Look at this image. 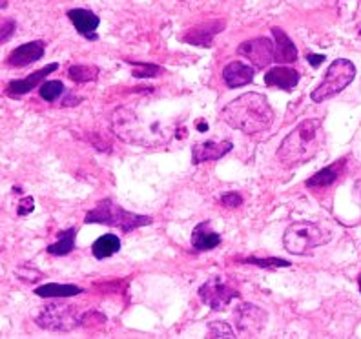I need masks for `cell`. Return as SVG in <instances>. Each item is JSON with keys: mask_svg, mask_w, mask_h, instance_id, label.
<instances>
[{"mask_svg": "<svg viewBox=\"0 0 361 339\" xmlns=\"http://www.w3.org/2000/svg\"><path fill=\"white\" fill-rule=\"evenodd\" d=\"M111 130L121 141L139 146L166 144L172 137V128L163 121H150L146 115L132 108H117L111 113Z\"/></svg>", "mask_w": 361, "mask_h": 339, "instance_id": "6da1fadb", "label": "cell"}, {"mask_svg": "<svg viewBox=\"0 0 361 339\" xmlns=\"http://www.w3.org/2000/svg\"><path fill=\"white\" fill-rule=\"evenodd\" d=\"M221 117L228 126L248 135L267 132L274 123V111L261 93H245L223 108Z\"/></svg>", "mask_w": 361, "mask_h": 339, "instance_id": "7a4b0ae2", "label": "cell"}, {"mask_svg": "<svg viewBox=\"0 0 361 339\" xmlns=\"http://www.w3.org/2000/svg\"><path fill=\"white\" fill-rule=\"evenodd\" d=\"M325 144V132L319 119H307L300 123L281 141L278 148V161L281 166L294 168L309 163Z\"/></svg>", "mask_w": 361, "mask_h": 339, "instance_id": "3957f363", "label": "cell"}, {"mask_svg": "<svg viewBox=\"0 0 361 339\" xmlns=\"http://www.w3.org/2000/svg\"><path fill=\"white\" fill-rule=\"evenodd\" d=\"M84 223L86 225L114 226V228L123 230L124 234H128V232H132L135 228L152 225V217L139 216V214L124 210V208H121L111 199H102V201L97 203V207L86 214Z\"/></svg>", "mask_w": 361, "mask_h": 339, "instance_id": "277c9868", "label": "cell"}, {"mask_svg": "<svg viewBox=\"0 0 361 339\" xmlns=\"http://www.w3.org/2000/svg\"><path fill=\"white\" fill-rule=\"evenodd\" d=\"M331 238V232L316 223L295 221L286 228L285 235H283V245H285V250L294 256H307L314 248L326 245Z\"/></svg>", "mask_w": 361, "mask_h": 339, "instance_id": "5b68a950", "label": "cell"}, {"mask_svg": "<svg viewBox=\"0 0 361 339\" xmlns=\"http://www.w3.org/2000/svg\"><path fill=\"white\" fill-rule=\"evenodd\" d=\"M356 77V66L347 58H336L325 73L322 84L310 93L314 102H325L343 92Z\"/></svg>", "mask_w": 361, "mask_h": 339, "instance_id": "8992f818", "label": "cell"}, {"mask_svg": "<svg viewBox=\"0 0 361 339\" xmlns=\"http://www.w3.org/2000/svg\"><path fill=\"white\" fill-rule=\"evenodd\" d=\"M82 310L77 304L68 303H49L40 310L35 319L40 328L51 332H70L82 325Z\"/></svg>", "mask_w": 361, "mask_h": 339, "instance_id": "52a82bcc", "label": "cell"}, {"mask_svg": "<svg viewBox=\"0 0 361 339\" xmlns=\"http://www.w3.org/2000/svg\"><path fill=\"white\" fill-rule=\"evenodd\" d=\"M199 297L212 310H223L235 297H239V292L233 290L226 281H223V278H212L204 285H201V288H199Z\"/></svg>", "mask_w": 361, "mask_h": 339, "instance_id": "ba28073f", "label": "cell"}, {"mask_svg": "<svg viewBox=\"0 0 361 339\" xmlns=\"http://www.w3.org/2000/svg\"><path fill=\"white\" fill-rule=\"evenodd\" d=\"M241 57L248 58L256 68H267L274 62V53H276V44L267 37H257V39L247 40L238 48Z\"/></svg>", "mask_w": 361, "mask_h": 339, "instance_id": "9c48e42d", "label": "cell"}, {"mask_svg": "<svg viewBox=\"0 0 361 339\" xmlns=\"http://www.w3.org/2000/svg\"><path fill=\"white\" fill-rule=\"evenodd\" d=\"M238 316V328L247 335H257L267 325V312L256 304H241L235 312Z\"/></svg>", "mask_w": 361, "mask_h": 339, "instance_id": "30bf717a", "label": "cell"}, {"mask_svg": "<svg viewBox=\"0 0 361 339\" xmlns=\"http://www.w3.org/2000/svg\"><path fill=\"white\" fill-rule=\"evenodd\" d=\"M46 44L42 40H33V42H26V44L18 46L13 51L9 53L8 64L13 68H26L33 62L40 61L44 57Z\"/></svg>", "mask_w": 361, "mask_h": 339, "instance_id": "8fae6325", "label": "cell"}, {"mask_svg": "<svg viewBox=\"0 0 361 339\" xmlns=\"http://www.w3.org/2000/svg\"><path fill=\"white\" fill-rule=\"evenodd\" d=\"M233 148V144L230 141H204L197 142V144L192 148V161L195 164L208 163V161H217V159L225 157L226 154H230Z\"/></svg>", "mask_w": 361, "mask_h": 339, "instance_id": "7c38bea8", "label": "cell"}, {"mask_svg": "<svg viewBox=\"0 0 361 339\" xmlns=\"http://www.w3.org/2000/svg\"><path fill=\"white\" fill-rule=\"evenodd\" d=\"M223 30H225V20H210V23H203L188 30V33L183 35V40L188 42V44L208 48L214 42V37Z\"/></svg>", "mask_w": 361, "mask_h": 339, "instance_id": "4fadbf2b", "label": "cell"}, {"mask_svg": "<svg viewBox=\"0 0 361 339\" xmlns=\"http://www.w3.org/2000/svg\"><path fill=\"white\" fill-rule=\"evenodd\" d=\"M57 68H59L57 62H53V64H48V66H44L42 70L27 75L26 79L11 80V82L8 84V88H6V93H8L9 97H20V95H26V93H30L31 90L37 88V86H39V84L49 75V73H53V71L57 70Z\"/></svg>", "mask_w": 361, "mask_h": 339, "instance_id": "5bb4252c", "label": "cell"}, {"mask_svg": "<svg viewBox=\"0 0 361 339\" xmlns=\"http://www.w3.org/2000/svg\"><path fill=\"white\" fill-rule=\"evenodd\" d=\"M68 18H70L75 30L79 31L80 35L86 37L90 40H97V27L101 24V18L97 15L90 11V9H82V8H77V9H70L68 11Z\"/></svg>", "mask_w": 361, "mask_h": 339, "instance_id": "9a60e30c", "label": "cell"}, {"mask_svg": "<svg viewBox=\"0 0 361 339\" xmlns=\"http://www.w3.org/2000/svg\"><path fill=\"white\" fill-rule=\"evenodd\" d=\"M300 82V73L286 66H276L264 73V84L269 88H278L283 92H292Z\"/></svg>", "mask_w": 361, "mask_h": 339, "instance_id": "2e32d148", "label": "cell"}, {"mask_svg": "<svg viewBox=\"0 0 361 339\" xmlns=\"http://www.w3.org/2000/svg\"><path fill=\"white\" fill-rule=\"evenodd\" d=\"M254 68L245 64L241 61L230 62L228 66L223 70V79H225L226 86L228 88H241V86H247L254 80Z\"/></svg>", "mask_w": 361, "mask_h": 339, "instance_id": "e0dca14e", "label": "cell"}, {"mask_svg": "<svg viewBox=\"0 0 361 339\" xmlns=\"http://www.w3.org/2000/svg\"><path fill=\"white\" fill-rule=\"evenodd\" d=\"M272 35H274V40H276L274 61L278 62L279 66L298 61V49H295V44L290 40V37L286 35L281 27H272Z\"/></svg>", "mask_w": 361, "mask_h": 339, "instance_id": "ac0fdd59", "label": "cell"}, {"mask_svg": "<svg viewBox=\"0 0 361 339\" xmlns=\"http://www.w3.org/2000/svg\"><path fill=\"white\" fill-rule=\"evenodd\" d=\"M223 241L217 232H214L208 221H203V223H199L197 226L192 232V247L199 252H207V250H214L217 248Z\"/></svg>", "mask_w": 361, "mask_h": 339, "instance_id": "d6986e66", "label": "cell"}, {"mask_svg": "<svg viewBox=\"0 0 361 339\" xmlns=\"http://www.w3.org/2000/svg\"><path fill=\"white\" fill-rule=\"evenodd\" d=\"M345 170V161H338V163L331 164V166L323 168L319 172L314 173L310 179H307L305 185L309 186V188H325V186H331L338 181L341 173Z\"/></svg>", "mask_w": 361, "mask_h": 339, "instance_id": "ffe728a7", "label": "cell"}, {"mask_svg": "<svg viewBox=\"0 0 361 339\" xmlns=\"http://www.w3.org/2000/svg\"><path fill=\"white\" fill-rule=\"evenodd\" d=\"M82 288L75 287V285H59V283H48L42 285L35 290L39 297H55V300H64V297H73V295L82 294Z\"/></svg>", "mask_w": 361, "mask_h": 339, "instance_id": "44dd1931", "label": "cell"}, {"mask_svg": "<svg viewBox=\"0 0 361 339\" xmlns=\"http://www.w3.org/2000/svg\"><path fill=\"white\" fill-rule=\"evenodd\" d=\"M121 250V238L114 234H106L101 235L97 241L93 242L92 252L95 259H106V257L115 256L117 252Z\"/></svg>", "mask_w": 361, "mask_h": 339, "instance_id": "7402d4cb", "label": "cell"}, {"mask_svg": "<svg viewBox=\"0 0 361 339\" xmlns=\"http://www.w3.org/2000/svg\"><path fill=\"white\" fill-rule=\"evenodd\" d=\"M75 238H77V230L75 228H70L66 230V232H61L59 234V241L53 242V245H49L46 250H48V254H51V256H68V254H71L73 252V248H75Z\"/></svg>", "mask_w": 361, "mask_h": 339, "instance_id": "603a6c76", "label": "cell"}, {"mask_svg": "<svg viewBox=\"0 0 361 339\" xmlns=\"http://www.w3.org/2000/svg\"><path fill=\"white\" fill-rule=\"evenodd\" d=\"M68 77H70L73 82L79 84L93 82V80H97L99 70L95 66H82V64H77V66H71L70 70H68Z\"/></svg>", "mask_w": 361, "mask_h": 339, "instance_id": "cb8c5ba5", "label": "cell"}, {"mask_svg": "<svg viewBox=\"0 0 361 339\" xmlns=\"http://www.w3.org/2000/svg\"><path fill=\"white\" fill-rule=\"evenodd\" d=\"M64 92H66V88H64V84H62L61 80H46V82L40 84V88H39L40 97L48 102L61 99L62 95H64Z\"/></svg>", "mask_w": 361, "mask_h": 339, "instance_id": "d4e9b609", "label": "cell"}, {"mask_svg": "<svg viewBox=\"0 0 361 339\" xmlns=\"http://www.w3.org/2000/svg\"><path fill=\"white\" fill-rule=\"evenodd\" d=\"M130 66H133V77L137 79H150V77L161 75V68L155 64H148V62H132L128 61Z\"/></svg>", "mask_w": 361, "mask_h": 339, "instance_id": "484cf974", "label": "cell"}, {"mask_svg": "<svg viewBox=\"0 0 361 339\" xmlns=\"http://www.w3.org/2000/svg\"><path fill=\"white\" fill-rule=\"evenodd\" d=\"M208 338H235L232 326L225 321H214L208 325Z\"/></svg>", "mask_w": 361, "mask_h": 339, "instance_id": "4316f807", "label": "cell"}, {"mask_svg": "<svg viewBox=\"0 0 361 339\" xmlns=\"http://www.w3.org/2000/svg\"><path fill=\"white\" fill-rule=\"evenodd\" d=\"M245 263L256 264L261 269H288L290 263L285 259H278V257H269V259H257V257H250V259H245Z\"/></svg>", "mask_w": 361, "mask_h": 339, "instance_id": "83f0119b", "label": "cell"}, {"mask_svg": "<svg viewBox=\"0 0 361 339\" xmlns=\"http://www.w3.org/2000/svg\"><path fill=\"white\" fill-rule=\"evenodd\" d=\"M15 273L18 276V279H23V281H27V283H37L42 279V272L37 269H33V266H30V264H23V266H18V269L15 270Z\"/></svg>", "mask_w": 361, "mask_h": 339, "instance_id": "f1b7e54d", "label": "cell"}, {"mask_svg": "<svg viewBox=\"0 0 361 339\" xmlns=\"http://www.w3.org/2000/svg\"><path fill=\"white\" fill-rule=\"evenodd\" d=\"M221 203L228 208H238L243 204V197L238 194V192H228V194H225L223 197H221Z\"/></svg>", "mask_w": 361, "mask_h": 339, "instance_id": "f546056e", "label": "cell"}, {"mask_svg": "<svg viewBox=\"0 0 361 339\" xmlns=\"http://www.w3.org/2000/svg\"><path fill=\"white\" fill-rule=\"evenodd\" d=\"M15 27H17L15 20H4V23H2V35H0V42H2V44L11 39V35L15 33Z\"/></svg>", "mask_w": 361, "mask_h": 339, "instance_id": "4dcf8cb0", "label": "cell"}, {"mask_svg": "<svg viewBox=\"0 0 361 339\" xmlns=\"http://www.w3.org/2000/svg\"><path fill=\"white\" fill-rule=\"evenodd\" d=\"M33 208H35L33 197H24L23 201H20V204H18V216H27V214L33 211Z\"/></svg>", "mask_w": 361, "mask_h": 339, "instance_id": "1f68e13d", "label": "cell"}, {"mask_svg": "<svg viewBox=\"0 0 361 339\" xmlns=\"http://www.w3.org/2000/svg\"><path fill=\"white\" fill-rule=\"evenodd\" d=\"M307 61H309L310 66L317 68L319 64H322V62H325V55H316V53H309V55H307Z\"/></svg>", "mask_w": 361, "mask_h": 339, "instance_id": "d6a6232c", "label": "cell"}, {"mask_svg": "<svg viewBox=\"0 0 361 339\" xmlns=\"http://www.w3.org/2000/svg\"><path fill=\"white\" fill-rule=\"evenodd\" d=\"M357 283H360V290H361V276H360V281H357Z\"/></svg>", "mask_w": 361, "mask_h": 339, "instance_id": "836d02e7", "label": "cell"}]
</instances>
